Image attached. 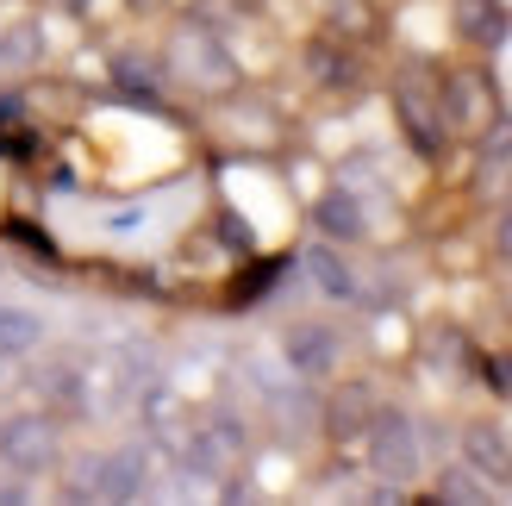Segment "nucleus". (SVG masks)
Here are the masks:
<instances>
[{"instance_id": "6ab92c4d", "label": "nucleus", "mask_w": 512, "mask_h": 506, "mask_svg": "<svg viewBox=\"0 0 512 506\" xmlns=\"http://www.w3.org/2000/svg\"><path fill=\"white\" fill-rule=\"evenodd\" d=\"M494 238H500V257H506V263H512V207H506V213H500V232H494Z\"/></svg>"}, {"instance_id": "aec40b11", "label": "nucleus", "mask_w": 512, "mask_h": 506, "mask_svg": "<svg viewBox=\"0 0 512 506\" xmlns=\"http://www.w3.org/2000/svg\"><path fill=\"white\" fill-rule=\"evenodd\" d=\"M13 388V357H0V394Z\"/></svg>"}, {"instance_id": "f257e3e1", "label": "nucleus", "mask_w": 512, "mask_h": 506, "mask_svg": "<svg viewBox=\"0 0 512 506\" xmlns=\"http://www.w3.org/2000/svg\"><path fill=\"white\" fill-rule=\"evenodd\" d=\"M169 75L175 82H188V88H207V94H219V88H232V50H225L207 25H175L169 32Z\"/></svg>"}, {"instance_id": "2eb2a0df", "label": "nucleus", "mask_w": 512, "mask_h": 506, "mask_svg": "<svg viewBox=\"0 0 512 506\" xmlns=\"http://www.w3.org/2000/svg\"><path fill=\"white\" fill-rule=\"evenodd\" d=\"M438 500H456V506H481V500H488V488H481V482H475V469L463 463V469H444V475H438Z\"/></svg>"}, {"instance_id": "9b49d317", "label": "nucleus", "mask_w": 512, "mask_h": 506, "mask_svg": "<svg viewBox=\"0 0 512 506\" xmlns=\"http://www.w3.org/2000/svg\"><path fill=\"white\" fill-rule=\"evenodd\" d=\"M456 25L475 44H500L506 38V7L500 0H456Z\"/></svg>"}, {"instance_id": "39448f33", "label": "nucleus", "mask_w": 512, "mask_h": 506, "mask_svg": "<svg viewBox=\"0 0 512 506\" xmlns=\"http://www.w3.org/2000/svg\"><path fill=\"white\" fill-rule=\"evenodd\" d=\"M281 350H288V363H294L300 382H319V375L338 369V332H331V325H288Z\"/></svg>"}, {"instance_id": "1a4fd4ad", "label": "nucleus", "mask_w": 512, "mask_h": 506, "mask_svg": "<svg viewBox=\"0 0 512 506\" xmlns=\"http://www.w3.org/2000/svg\"><path fill=\"white\" fill-rule=\"evenodd\" d=\"M306 275H313V288L331 294V300H356V294H363V288H356V275H350V263H344L331 244H313V250H306Z\"/></svg>"}, {"instance_id": "f03ea898", "label": "nucleus", "mask_w": 512, "mask_h": 506, "mask_svg": "<svg viewBox=\"0 0 512 506\" xmlns=\"http://www.w3.org/2000/svg\"><path fill=\"white\" fill-rule=\"evenodd\" d=\"M0 463L7 475H50L63 463V432L50 413H13L0 419Z\"/></svg>"}, {"instance_id": "0eeeda50", "label": "nucleus", "mask_w": 512, "mask_h": 506, "mask_svg": "<svg viewBox=\"0 0 512 506\" xmlns=\"http://www.w3.org/2000/svg\"><path fill=\"white\" fill-rule=\"evenodd\" d=\"M463 457H469L475 475H488V482H512V444H506L500 425H488V419L463 425Z\"/></svg>"}, {"instance_id": "dca6fc26", "label": "nucleus", "mask_w": 512, "mask_h": 506, "mask_svg": "<svg viewBox=\"0 0 512 506\" xmlns=\"http://www.w3.org/2000/svg\"><path fill=\"white\" fill-rule=\"evenodd\" d=\"M481 382H488L500 400H512V350H500V357H488V363H481Z\"/></svg>"}, {"instance_id": "9d476101", "label": "nucleus", "mask_w": 512, "mask_h": 506, "mask_svg": "<svg viewBox=\"0 0 512 506\" xmlns=\"http://www.w3.org/2000/svg\"><path fill=\"white\" fill-rule=\"evenodd\" d=\"M313 219H319V232L325 238H363V207H356V194H344V188H331L319 207H313Z\"/></svg>"}, {"instance_id": "4468645a", "label": "nucleus", "mask_w": 512, "mask_h": 506, "mask_svg": "<svg viewBox=\"0 0 512 506\" xmlns=\"http://www.w3.org/2000/svg\"><path fill=\"white\" fill-rule=\"evenodd\" d=\"M306 63H313V75H319L325 88H350V82H356V63L338 57L331 44H313V50H306Z\"/></svg>"}, {"instance_id": "ddd939ff", "label": "nucleus", "mask_w": 512, "mask_h": 506, "mask_svg": "<svg viewBox=\"0 0 512 506\" xmlns=\"http://www.w3.org/2000/svg\"><path fill=\"white\" fill-rule=\"evenodd\" d=\"M38 57H44V38L32 25H7V32H0V75H25Z\"/></svg>"}, {"instance_id": "6e6552de", "label": "nucleus", "mask_w": 512, "mask_h": 506, "mask_svg": "<svg viewBox=\"0 0 512 506\" xmlns=\"http://www.w3.org/2000/svg\"><path fill=\"white\" fill-rule=\"evenodd\" d=\"M394 107H400V119H406V138H413L425 157H431V150L444 144V132H438V125H444V107H438L431 94H419V82H400Z\"/></svg>"}, {"instance_id": "423d86ee", "label": "nucleus", "mask_w": 512, "mask_h": 506, "mask_svg": "<svg viewBox=\"0 0 512 506\" xmlns=\"http://www.w3.org/2000/svg\"><path fill=\"white\" fill-rule=\"evenodd\" d=\"M369 419H375V394L363 388V382H344V388H331L325 394V407H319V425L338 444H350V438H363L369 432Z\"/></svg>"}, {"instance_id": "412c9836", "label": "nucleus", "mask_w": 512, "mask_h": 506, "mask_svg": "<svg viewBox=\"0 0 512 506\" xmlns=\"http://www.w3.org/2000/svg\"><path fill=\"white\" fill-rule=\"evenodd\" d=\"M57 7H88V0H57Z\"/></svg>"}, {"instance_id": "7ed1b4c3", "label": "nucleus", "mask_w": 512, "mask_h": 506, "mask_svg": "<svg viewBox=\"0 0 512 506\" xmlns=\"http://www.w3.org/2000/svg\"><path fill=\"white\" fill-rule=\"evenodd\" d=\"M144 494V450H100L75 457L69 469V500H138Z\"/></svg>"}, {"instance_id": "20e7f679", "label": "nucleus", "mask_w": 512, "mask_h": 506, "mask_svg": "<svg viewBox=\"0 0 512 506\" xmlns=\"http://www.w3.org/2000/svg\"><path fill=\"white\" fill-rule=\"evenodd\" d=\"M363 438H369V469L388 488H400V482H413V475H419V425L406 419V413H381L375 407Z\"/></svg>"}, {"instance_id": "f3484780", "label": "nucleus", "mask_w": 512, "mask_h": 506, "mask_svg": "<svg viewBox=\"0 0 512 506\" xmlns=\"http://www.w3.org/2000/svg\"><path fill=\"white\" fill-rule=\"evenodd\" d=\"M219 238L232 244V250H250V232H244V219H238V213H225V219H219Z\"/></svg>"}, {"instance_id": "f8f14e48", "label": "nucleus", "mask_w": 512, "mask_h": 506, "mask_svg": "<svg viewBox=\"0 0 512 506\" xmlns=\"http://www.w3.org/2000/svg\"><path fill=\"white\" fill-rule=\"evenodd\" d=\"M44 344V319L25 307H0V357H25Z\"/></svg>"}, {"instance_id": "a211bd4d", "label": "nucleus", "mask_w": 512, "mask_h": 506, "mask_svg": "<svg viewBox=\"0 0 512 506\" xmlns=\"http://www.w3.org/2000/svg\"><path fill=\"white\" fill-rule=\"evenodd\" d=\"M19 500H32V488H25V475H19V482H0V506H19Z\"/></svg>"}]
</instances>
